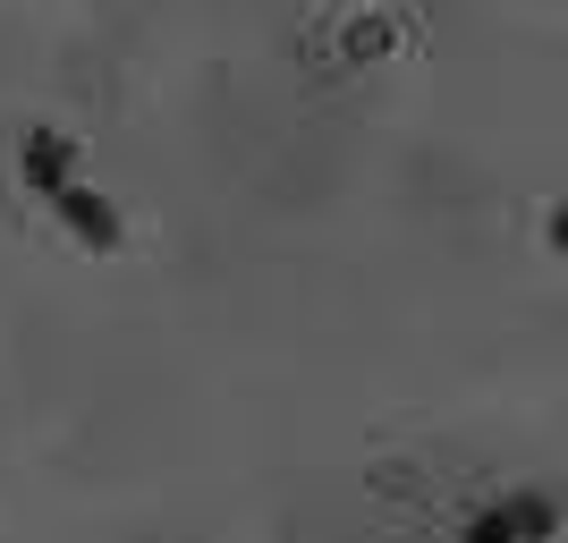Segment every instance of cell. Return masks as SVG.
<instances>
[{"label":"cell","mask_w":568,"mask_h":543,"mask_svg":"<svg viewBox=\"0 0 568 543\" xmlns=\"http://www.w3.org/2000/svg\"><path fill=\"white\" fill-rule=\"evenodd\" d=\"M51 204H60V221L77 230V247H94V255H111L119 238H128V230H119V213H111V195H94L85 179H69V188H51Z\"/></svg>","instance_id":"2"},{"label":"cell","mask_w":568,"mask_h":543,"mask_svg":"<svg viewBox=\"0 0 568 543\" xmlns=\"http://www.w3.org/2000/svg\"><path fill=\"white\" fill-rule=\"evenodd\" d=\"M18 170H26V188H34V195H51V188H69V179H77V144L60 137V128H26Z\"/></svg>","instance_id":"3"},{"label":"cell","mask_w":568,"mask_h":543,"mask_svg":"<svg viewBox=\"0 0 568 543\" xmlns=\"http://www.w3.org/2000/svg\"><path fill=\"white\" fill-rule=\"evenodd\" d=\"M551 526H560V510L544 493H518V501H493L484 519H467V543H544Z\"/></svg>","instance_id":"1"}]
</instances>
